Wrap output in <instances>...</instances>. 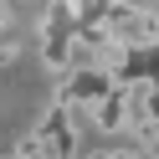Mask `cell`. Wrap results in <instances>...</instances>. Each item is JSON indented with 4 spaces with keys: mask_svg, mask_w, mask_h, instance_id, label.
Returning <instances> with one entry per match:
<instances>
[{
    "mask_svg": "<svg viewBox=\"0 0 159 159\" xmlns=\"http://www.w3.org/2000/svg\"><path fill=\"white\" fill-rule=\"evenodd\" d=\"M123 159H159V149H139V144H128Z\"/></svg>",
    "mask_w": 159,
    "mask_h": 159,
    "instance_id": "4",
    "label": "cell"
},
{
    "mask_svg": "<svg viewBox=\"0 0 159 159\" xmlns=\"http://www.w3.org/2000/svg\"><path fill=\"white\" fill-rule=\"evenodd\" d=\"M72 5H77V26H82V21H103L118 0H72Z\"/></svg>",
    "mask_w": 159,
    "mask_h": 159,
    "instance_id": "3",
    "label": "cell"
},
{
    "mask_svg": "<svg viewBox=\"0 0 159 159\" xmlns=\"http://www.w3.org/2000/svg\"><path fill=\"white\" fill-rule=\"evenodd\" d=\"M36 144H41V159H77L82 154V128L72 123V113H67V108H46L41 118H36Z\"/></svg>",
    "mask_w": 159,
    "mask_h": 159,
    "instance_id": "1",
    "label": "cell"
},
{
    "mask_svg": "<svg viewBox=\"0 0 159 159\" xmlns=\"http://www.w3.org/2000/svg\"><path fill=\"white\" fill-rule=\"evenodd\" d=\"M21 57H26V41H21V31H5V36H0V72H11Z\"/></svg>",
    "mask_w": 159,
    "mask_h": 159,
    "instance_id": "2",
    "label": "cell"
},
{
    "mask_svg": "<svg viewBox=\"0 0 159 159\" xmlns=\"http://www.w3.org/2000/svg\"><path fill=\"white\" fill-rule=\"evenodd\" d=\"M144 5H149V11H159V0H144Z\"/></svg>",
    "mask_w": 159,
    "mask_h": 159,
    "instance_id": "5",
    "label": "cell"
}]
</instances>
